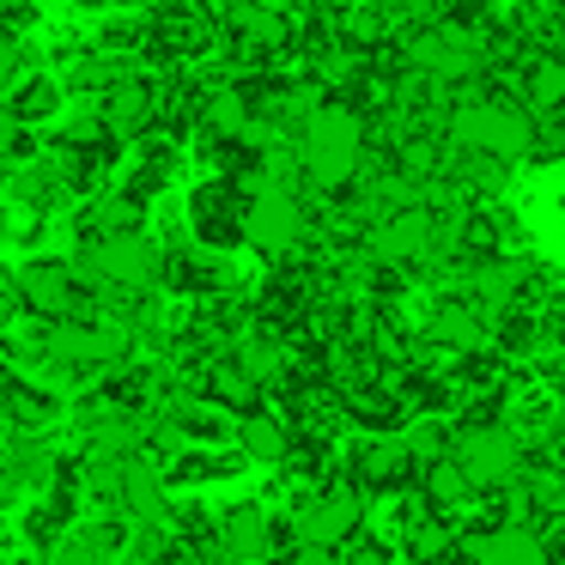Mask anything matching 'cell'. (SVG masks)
<instances>
[{"mask_svg": "<svg viewBox=\"0 0 565 565\" xmlns=\"http://www.w3.org/2000/svg\"><path fill=\"white\" fill-rule=\"evenodd\" d=\"M0 565H13V559H0Z\"/></svg>", "mask_w": 565, "mask_h": 565, "instance_id": "obj_28", "label": "cell"}, {"mask_svg": "<svg viewBox=\"0 0 565 565\" xmlns=\"http://www.w3.org/2000/svg\"><path fill=\"white\" fill-rule=\"evenodd\" d=\"M232 365H237V371H244V377L262 390L268 377H280V347H274L268 334H256V341H244V347L232 353Z\"/></svg>", "mask_w": 565, "mask_h": 565, "instance_id": "obj_17", "label": "cell"}, {"mask_svg": "<svg viewBox=\"0 0 565 565\" xmlns=\"http://www.w3.org/2000/svg\"><path fill=\"white\" fill-rule=\"evenodd\" d=\"M19 492H25V475H19V468L7 462V456H0V504H13Z\"/></svg>", "mask_w": 565, "mask_h": 565, "instance_id": "obj_23", "label": "cell"}, {"mask_svg": "<svg viewBox=\"0 0 565 565\" xmlns=\"http://www.w3.org/2000/svg\"><path fill=\"white\" fill-rule=\"evenodd\" d=\"M305 201L286 183H262L256 201L244 207V244L262 249V256H286V249L305 244Z\"/></svg>", "mask_w": 565, "mask_h": 565, "instance_id": "obj_5", "label": "cell"}, {"mask_svg": "<svg viewBox=\"0 0 565 565\" xmlns=\"http://www.w3.org/2000/svg\"><path fill=\"white\" fill-rule=\"evenodd\" d=\"M468 492H475V487L462 480V468H456L450 456L426 468V504H431V511H450V504H462V499H468Z\"/></svg>", "mask_w": 565, "mask_h": 565, "instance_id": "obj_16", "label": "cell"}, {"mask_svg": "<svg viewBox=\"0 0 565 565\" xmlns=\"http://www.w3.org/2000/svg\"><path fill=\"white\" fill-rule=\"evenodd\" d=\"M122 504H128V511H135L147 529H159V523H164V480L152 475L147 462H128V468H122Z\"/></svg>", "mask_w": 565, "mask_h": 565, "instance_id": "obj_13", "label": "cell"}, {"mask_svg": "<svg viewBox=\"0 0 565 565\" xmlns=\"http://www.w3.org/2000/svg\"><path fill=\"white\" fill-rule=\"evenodd\" d=\"M220 553H225V565L262 559V553H268V516H262L256 504L232 511V516H225V535H220Z\"/></svg>", "mask_w": 565, "mask_h": 565, "instance_id": "obj_12", "label": "cell"}, {"mask_svg": "<svg viewBox=\"0 0 565 565\" xmlns=\"http://www.w3.org/2000/svg\"><path fill=\"white\" fill-rule=\"evenodd\" d=\"M438 213L431 207H395L371 225V256L377 262H426L438 249Z\"/></svg>", "mask_w": 565, "mask_h": 565, "instance_id": "obj_7", "label": "cell"}, {"mask_svg": "<svg viewBox=\"0 0 565 565\" xmlns=\"http://www.w3.org/2000/svg\"><path fill=\"white\" fill-rule=\"evenodd\" d=\"M450 462L462 468L468 487H504V480L523 475V438L511 426H468L456 431Z\"/></svg>", "mask_w": 565, "mask_h": 565, "instance_id": "obj_4", "label": "cell"}, {"mask_svg": "<svg viewBox=\"0 0 565 565\" xmlns=\"http://www.w3.org/2000/svg\"><path fill=\"white\" fill-rule=\"evenodd\" d=\"M292 565H341V553H322V547H298Z\"/></svg>", "mask_w": 565, "mask_h": 565, "instance_id": "obj_26", "label": "cell"}, {"mask_svg": "<svg viewBox=\"0 0 565 565\" xmlns=\"http://www.w3.org/2000/svg\"><path fill=\"white\" fill-rule=\"evenodd\" d=\"M104 116H110V128H140L152 116V98L140 86H110V98H104Z\"/></svg>", "mask_w": 565, "mask_h": 565, "instance_id": "obj_19", "label": "cell"}, {"mask_svg": "<svg viewBox=\"0 0 565 565\" xmlns=\"http://www.w3.org/2000/svg\"><path fill=\"white\" fill-rule=\"evenodd\" d=\"M529 98H535L541 110H559L565 104V55H541L535 74H529Z\"/></svg>", "mask_w": 565, "mask_h": 565, "instance_id": "obj_18", "label": "cell"}, {"mask_svg": "<svg viewBox=\"0 0 565 565\" xmlns=\"http://www.w3.org/2000/svg\"><path fill=\"white\" fill-rule=\"evenodd\" d=\"M407 468H414L407 438H365L359 444V480H365V487H402Z\"/></svg>", "mask_w": 565, "mask_h": 565, "instance_id": "obj_11", "label": "cell"}, {"mask_svg": "<svg viewBox=\"0 0 565 565\" xmlns=\"http://www.w3.org/2000/svg\"><path fill=\"white\" fill-rule=\"evenodd\" d=\"M74 280H79V292H98V286H116V292H147L152 280L164 274V256H159V244H152L147 232H116V237H98V244H86L74 262Z\"/></svg>", "mask_w": 565, "mask_h": 565, "instance_id": "obj_3", "label": "cell"}, {"mask_svg": "<svg viewBox=\"0 0 565 565\" xmlns=\"http://www.w3.org/2000/svg\"><path fill=\"white\" fill-rule=\"evenodd\" d=\"M450 147L468 152V159H523L535 147V116L523 104H499V98H475L456 104L450 116Z\"/></svg>", "mask_w": 565, "mask_h": 565, "instance_id": "obj_2", "label": "cell"}, {"mask_svg": "<svg viewBox=\"0 0 565 565\" xmlns=\"http://www.w3.org/2000/svg\"><path fill=\"white\" fill-rule=\"evenodd\" d=\"M237 444H244V456H256V462H286V426L268 414H244L237 419Z\"/></svg>", "mask_w": 565, "mask_h": 565, "instance_id": "obj_14", "label": "cell"}, {"mask_svg": "<svg viewBox=\"0 0 565 565\" xmlns=\"http://www.w3.org/2000/svg\"><path fill=\"white\" fill-rule=\"evenodd\" d=\"M19 147V122H13V110H7V104H0V159H7V152Z\"/></svg>", "mask_w": 565, "mask_h": 565, "instance_id": "obj_25", "label": "cell"}, {"mask_svg": "<svg viewBox=\"0 0 565 565\" xmlns=\"http://www.w3.org/2000/svg\"><path fill=\"white\" fill-rule=\"evenodd\" d=\"M19 79V50H13V38H0V92Z\"/></svg>", "mask_w": 565, "mask_h": 565, "instance_id": "obj_24", "label": "cell"}, {"mask_svg": "<svg viewBox=\"0 0 565 565\" xmlns=\"http://www.w3.org/2000/svg\"><path fill=\"white\" fill-rule=\"evenodd\" d=\"M468 559L475 565H547V541L529 523H499L468 541Z\"/></svg>", "mask_w": 565, "mask_h": 565, "instance_id": "obj_9", "label": "cell"}, {"mask_svg": "<svg viewBox=\"0 0 565 565\" xmlns=\"http://www.w3.org/2000/svg\"><path fill=\"white\" fill-rule=\"evenodd\" d=\"M407 55H414V67L431 79H462L468 67H475V50H468V38H456V31H426V38L407 43Z\"/></svg>", "mask_w": 565, "mask_h": 565, "instance_id": "obj_10", "label": "cell"}, {"mask_svg": "<svg viewBox=\"0 0 565 565\" xmlns=\"http://www.w3.org/2000/svg\"><path fill=\"white\" fill-rule=\"evenodd\" d=\"M365 164V122L353 104H317L298 128V171L317 189H347Z\"/></svg>", "mask_w": 565, "mask_h": 565, "instance_id": "obj_1", "label": "cell"}, {"mask_svg": "<svg viewBox=\"0 0 565 565\" xmlns=\"http://www.w3.org/2000/svg\"><path fill=\"white\" fill-rule=\"evenodd\" d=\"M407 553H414V559H444V553H450V529L444 523H414L407 529Z\"/></svg>", "mask_w": 565, "mask_h": 565, "instance_id": "obj_21", "label": "cell"}, {"mask_svg": "<svg viewBox=\"0 0 565 565\" xmlns=\"http://www.w3.org/2000/svg\"><path fill=\"white\" fill-rule=\"evenodd\" d=\"M13 286H19V298L50 322H62L67 310H74V298H79V280H74L67 262H25V268L13 274Z\"/></svg>", "mask_w": 565, "mask_h": 565, "instance_id": "obj_8", "label": "cell"}, {"mask_svg": "<svg viewBox=\"0 0 565 565\" xmlns=\"http://www.w3.org/2000/svg\"><path fill=\"white\" fill-rule=\"evenodd\" d=\"M359 523H365V492L353 487H334V492H317V499L298 511L292 535L298 547H322V553H341L347 541L359 535Z\"/></svg>", "mask_w": 565, "mask_h": 565, "instance_id": "obj_6", "label": "cell"}, {"mask_svg": "<svg viewBox=\"0 0 565 565\" xmlns=\"http://www.w3.org/2000/svg\"><path fill=\"white\" fill-rule=\"evenodd\" d=\"M480 334H487V329H480V317H475V310H462V305H444L438 317H431V341H444V347H462V353H468V347H480Z\"/></svg>", "mask_w": 565, "mask_h": 565, "instance_id": "obj_15", "label": "cell"}, {"mask_svg": "<svg viewBox=\"0 0 565 565\" xmlns=\"http://www.w3.org/2000/svg\"><path fill=\"white\" fill-rule=\"evenodd\" d=\"M559 444H565V419H559Z\"/></svg>", "mask_w": 565, "mask_h": 565, "instance_id": "obj_27", "label": "cell"}, {"mask_svg": "<svg viewBox=\"0 0 565 565\" xmlns=\"http://www.w3.org/2000/svg\"><path fill=\"white\" fill-rule=\"evenodd\" d=\"M104 559H110V553L92 547L86 535H79V541H62V547H55V565H104Z\"/></svg>", "mask_w": 565, "mask_h": 565, "instance_id": "obj_22", "label": "cell"}, {"mask_svg": "<svg viewBox=\"0 0 565 565\" xmlns=\"http://www.w3.org/2000/svg\"><path fill=\"white\" fill-rule=\"evenodd\" d=\"M55 98H62V92H55V79H31V86L19 92V104H7V110H13V122L25 128V122H38V116H50Z\"/></svg>", "mask_w": 565, "mask_h": 565, "instance_id": "obj_20", "label": "cell"}]
</instances>
